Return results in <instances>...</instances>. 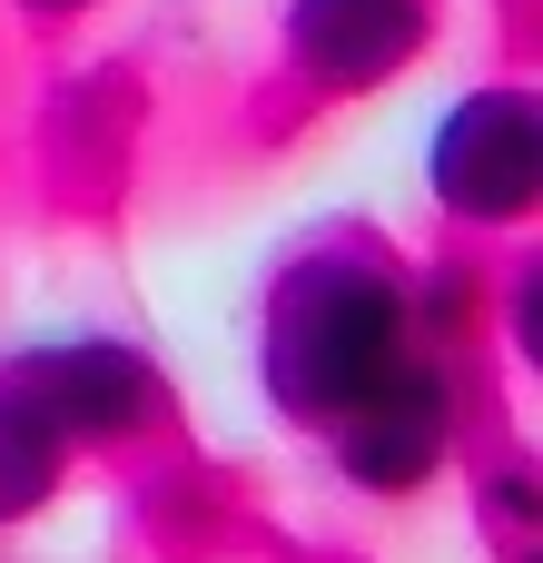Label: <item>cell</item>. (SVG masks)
Here are the masks:
<instances>
[{"label":"cell","instance_id":"5","mask_svg":"<svg viewBox=\"0 0 543 563\" xmlns=\"http://www.w3.org/2000/svg\"><path fill=\"white\" fill-rule=\"evenodd\" d=\"M435 40V0H287V69L326 99L386 89Z\"/></svg>","mask_w":543,"mask_h":563},{"label":"cell","instance_id":"2","mask_svg":"<svg viewBox=\"0 0 543 563\" xmlns=\"http://www.w3.org/2000/svg\"><path fill=\"white\" fill-rule=\"evenodd\" d=\"M425 188L455 228H524L543 208V109L524 79L465 89L425 139Z\"/></svg>","mask_w":543,"mask_h":563},{"label":"cell","instance_id":"8","mask_svg":"<svg viewBox=\"0 0 543 563\" xmlns=\"http://www.w3.org/2000/svg\"><path fill=\"white\" fill-rule=\"evenodd\" d=\"M30 20H69V10H89V0H20Z\"/></svg>","mask_w":543,"mask_h":563},{"label":"cell","instance_id":"6","mask_svg":"<svg viewBox=\"0 0 543 563\" xmlns=\"http://www.w3.org/2000/svg\"><path fill=\"white\" fill-rule=\"evenodd\" d=\"M69 475V435L30 406V386L0 366V525H30Z\"/></svg>","mask_w":543,"mask_h":563},{"label":"cell","instance_id":"7","mask_svg":"<svg viewBox=\"0 0 543 563\" xmlns=\"http://www.w3.org/2000/svg\"><path fill=\"white\" fill-rule=\"evenodd\" d=\"M514 356L543 366V267H534V257L514 267Z\"/></svg>","mask_w":543,"mask_h":563},{"label":"cell","instance_id":"1","mask_svg":"<svg viewBox=\"0 0 543 563\" xmlns=\"http://www.w3.org/2000/svg\"><path fill=\"white\" fill-rule=\"evenodd\" d=\"M415 356V277L376 228H317L287 247L257 307V386L287 426H336Z\"/></svg>","mask_w":543,"mask_h":563},{"label":"cell","instance_id":"4","mask_svg":"<svg viewBox=\"0 0 543 563\" xmlns=\"http://www.w3.org/2000/svg\"><path fill=\"white\" fill-rule=\"evenodd\" d=\"M10 376H20L30 406L69 435V455H79V445H138V435H158V416H168V386H158V366H148L129 336H49V346H20Z\"/></svg>","mask_w":543,"mask_h":563},{"label":"cell","instance_id":"3","mask_svg":"<svg viewBox=\"0 0 543 563\" xmlns=\"http://www.w3.org/2000/svg\"><path fill=\"white\" fill-rule=\"evenodd\" d=\"M455 435H465V376H455V356H406L366 406H346L336 426H326V445H336V475L356 485V495H425L445 465H455Z\"/></svg>","mask_w":543,"mask_h":563}]
</instances>
